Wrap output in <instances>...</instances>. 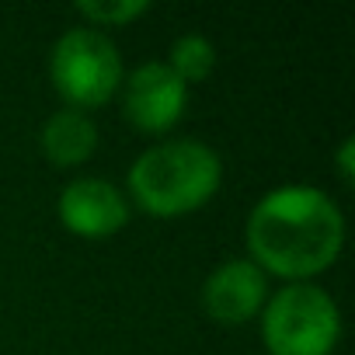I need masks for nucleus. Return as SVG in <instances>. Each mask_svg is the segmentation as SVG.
Returning <instances> with one entry per match:
<instances>
[{"instance_id":"7","label":"nucleus","mask_w":355,"mask_h":355,"mask_svg":"<svg viewBox=\"0 0 355 355\" xmlns=\"http://www.w3.org/2000/svg\"><path fill=\"white\" fill-rule=\"evenodd\" d=\"M268 300V275L251 258H230L209 272L202 286V306L213 320L244 324L261 313Z\"/></svg>"},{"instance_id":"2","label":"nucleus","mask_w":355,"mask_h":355,"mask_svg":"<svg viewBox=\"0 0 355 355\" xmlns=\"http://www.w3.org/2000/svg\"><path fill=\"white\" fill-rule=\"evenodd\" d=\"M223 182L220 153L202 139H167L136 157L129 196L150 216H182L206 206Z\"/></svg>"},{"instance_id":"6","label":"nucleus","mask_w":355,"mask_h":355,"mask_svg":"<svg viewBox=\"0 0 355 355\" xmlns=\"http://www.w3.org/2000/svg\"><path fill=\"white\" fill-rule=\"evenodd\" d=\"M60 220L77 237H112L129 223V199L105 178H77L60 192Z\"/></svg>"},{"instance_id":"10","label":"nucleus","mask_w":355,"mask_h":355,"mask_svg":"<svg viewBox=\"0 0 355 355\" xmlns=\"http://www.w3.org/2000/svg\"><path fill=\"white\" fill-rule=\"evenodd\" d=\"M150 11V0H80L77 15L91 21V28H122Z\"/></svg>"},{"instance_id":"11","label":"nucleus","mask_w":355,"mask_h":355,"mask_svg":"<svg viewBox=\"0 0 355 355\" xmlns=\"http://www.w3.org/2000/svg\"><path fill=\"white\" fill-rule=\"evenodd\" d=\"M338 167H341V178L348 182V178H352V139H345V143H341V153H338Z\"/></svg>"},{"instance_id":"4","label":"nucleus","mask_w":355,"mask_h":355,"mask_svg":"<svg viewBox=\"0 0 355 355\" xmlns=\"http://www.w3.org/2000/svg\"><path fill=\"white\" fill-rule=\"evenodd\" d=\"M49 80L67 108H98L122 87V56L98 28H70L49 56Z\"/></svg>"},{"instance_id":"8","label":"nucleus","mask_w":355,"mask_h":355,"mask_svg":"<svg viewBox=\"0 0 355 355\" xmlns=\"http://www.w3.org/2000/svg\"><path fill=\"white\" fill-rule=\"evenodd\" d=\"M39 146H42V153L56 167H77V164H84L94 153V146H98V125L91 122L87 112L60 108V112H53L42 122Z\"/></svg>"},{"instance_id":"1","label":"nucleus","mask_w":355,"mask_h":355,"mask_svg":"<svg viewBox=\"0 0 355 355\" xmlns=\"http://www.w3.org/2000/svg\"><path fill=\"white\" fill-rule=\"evenodd\" d=\"M251 261L279 279H310L334 265L345 220L341 209L313 185H282L258 199L248 216Z\"/></svg>"},{"instance_id":"9","label":"nucleus","mask_w":355,"mask_h":355,"mask_svg":"<svg viewBox=\"0 0 355 355\" xmlns=\"http://www.w3.org/2000/svg\"><path fill=\"white\" fill-rule=\"evenodd\" d=\"M167 67L178 73V80H182L185 87L189 84H202L213 73V67H216V49H213V42L206 35H196V32L178 35L174 46H171Z\"/></svg>"},{"instance_id":"5","label":"nucleus","mask_w":355,"mask_h":355,"mask_svg":"<svg viewBox=\"0 0 355 355\" xmlns=\"http://www.w3.org/2000/svg\"><path fill=\"white\" fill-rule=\"evenodd\" d=\"M189 87L178 80V73L160 63L146 60L122 80V112L143 132H164L185 112Z\"/></svg>"},{"instance_id":"3","label":"nucleus","mask_w":355,"mask_h":355,"mask_svg":"<svg viewBox=\"0 0 355 355\" xmlns=\"http://www.w3.org/2000/svg\"><path fill=\"white\" fill-rule=\"evenodd\" d=\"M338 334V303L313 282H289L261 306V341L272 355H331Z\"/></svg>"}]
</instances>
